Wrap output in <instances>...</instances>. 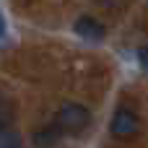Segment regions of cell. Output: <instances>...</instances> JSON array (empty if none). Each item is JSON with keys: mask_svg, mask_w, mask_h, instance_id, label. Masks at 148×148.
<instances>
[{"mask_svg": "<svg viewBox=\"0 0 148 148\" xmlns=\"http://www.w3.org/2000/svg\"><path fill=\"white\" fill-rule=\"evenodd\" d=\"M0 148H21V135L10 127L0 130Z\"/></svg>", "mask_w": 148, "mask_h": 148, "instance_id": "cell-5", "label": "cell"}, {"mask_svg": "<svg viewBox=\"0 0 148 148\" xmlns=\"http://www.w3.org/2000/svg\"><path fill=\"white\" fill-rule=\"evenodd\" d=\"M10 120H13V107H10L8 99H3V109H0V125H3V130L10 127Z\"/></svg>", "mask_w": 148, "mask_h": 148, "instance_id": "cell-6", "label": "cell"}, {"mask_svg": "<svg viewBox=\"0 0 148 148\" xmlns=\"http://www.w3.org/2000/svg\"><path fill=\"white\" fill-rule=\"evenodd\" d=\"M75 34L86 42H101L104 39V26L94 18V16H81L75 21Z\"/></svg>", "mask_w": 148, "mask_h": 148, "instance_id": "cell-3", "label": "cell"}, {"mask_svg": "<svg viewBox=\"0 0 148 148\" xmlns=\"http://www.w3.org/2000/svg\"><path fill=\"white\" fill-rule=\"evenodd\" d=\"M57 127L62 133H70V135H78L83 133L88 125H91V112L83 107V104H75V101H65L57 112Z\"/></svg>", "mask_w": 148, "mask_h": 148, "instance_id": "cell-1", "label": "cell"}, {"mask_svg": "<svg viewBox=\"0 0 148 148\" xmlns=\"http://www.w3.org/2000/svg\"><path fill=\"white\" fill-rule=\"evenodd\" d=\"M60 135H62V130L57 127V122L55 125H47V127H42V130L34 133V146L36 148H52L60 140Z\"/></svg>", "mask_w": 148, "mask_h": 148, "instance_id": "cell-4", "label": "cell"}, {"mask_svg": "<svg viewBox=\"0 0 148 148\" xmlns=\"http://www.w3.org/2000/svg\"><path fill=\"white\" fill-rule=\"evenodd\" d=\"M138 127H140L138 114L133 109H127V107H120L114 112V117H112V125H109V130H112L114 138H133L138 133Z\"/></svg>", "mask_w": 148, "mask_h": 148, "instance_id": "cell-2", "label": "cell"}, {"mask_svg": "<svg viewBox=\"0 0 148 148\" xmlns=\"http://www.w3.org/2000/svg\"><path fill=\"white\" fill-rule=\"evenodd\" d=\"M138 62H140L143 70H148V47H140L138 49Z\"/></svg>", "mask_w": 148, "mask_h": 148, "instance_id": "cell-7", "label": "cell"}]
</instances>
